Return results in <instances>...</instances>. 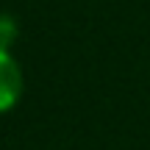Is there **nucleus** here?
<instances>
[{
    "label": "nucleus",
    "mask_w": 150,
    "mask_h": 150,
    "mask_svg": "<svg viewBox=\"0 0 150 150\" xmlns=\"http://www.w3.org/2000/svg\"><path fill=\"white\" fill-rule=\"evenodd\" d=\"M22 97V67L11 50H0V114L11 111Z\"/></svg>",
    "instance_id": "obj_1"
},
{
    "label": "nucleus",
    "mask_w": 150,
    "mask_h": 150,
    "mask_svg": "<svg viewBox=\"0 0 150 150\" xmlns=\"http://www.w3.org/2000/svg\"><path fill=\"white\" fill-rule=\"evenodd\" d=\"M20 36V25L11 14H0V50H11V45Z\"/></svg>",
    "instance_id": "obj_2"
}]
</instances>
